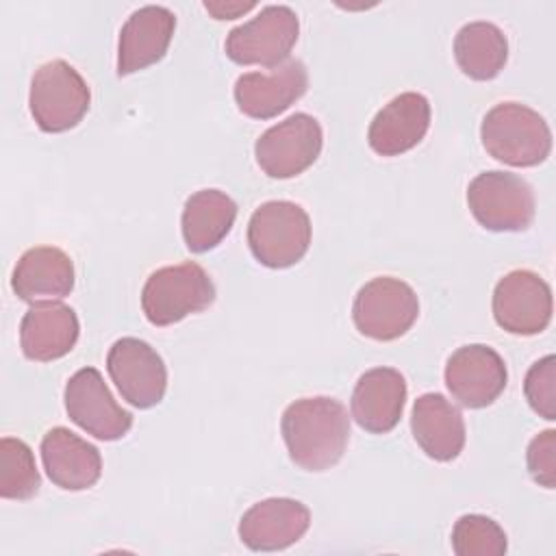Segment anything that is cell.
I'll use <instances>...</instances> for the list:
<instances>
[{
    "instance_id": "cell-1",
    "label": "cell",
    "mask_w": 556,
    "mask_h": 556,
    "mask_svg": "<svg viewBox=\"0 0 556 556\" xmlns=\"http://www.w3.org/2000/svg\"><path fill=\"white\" fill-rule=\"evenodd\" d=\"M289 458L306 471H326L337 465L350 441L345 406L326 395L291 402L280 419Z\"/></svg>"
},
{
    "instance_id": "cell-2",
    "label": "cell",
    "mask_w": 556,
    "mask_h": 556,
    "mask_svg": "<svg viewBox=\"0 0 556 556\" xmlns=\"http://www.w3.org/2000/svg\"><path fill=\"white\" fill-rule=\"evenodd\" d=\"M484 150L513 167H534L552 152V132L543 115L519 102H500L482 119Z\"/></svg>"
},
{
    "instance_id": "cell-3",
    "label": "cell",
    "mask_w": 556,
    "mask_h": 556,
    "mask_svg": "<svg viewBox=\"0 0 556 556\" xmlns=\"http://www.w3.org/2000/svg\"><path fill=\"white\" fill-rule=\"evenodd\" d=\"M248 245L261 265L291 267L311 245V217L289 200L263 202L248 222Z\"/></svg>"
},
{
    "instance_id": "cell-4",
    "label": "cell",
    "mask_w": 556,
    "mask_h": 556,
    "mask_svg": "<svg viewBox=\"0 0 556 556\" xmlns=\"http://www.w3.org/2000/svg\"><path fill=\"white\" fill-rule=\"evenodd\" d=\"M215 285L198 263L167 265L152 271L141 289V308L152 326H172L208 308Z\"/></svg>"
},
{
    "instance_id": "cell-5",
    "label": "cell",
    "mask_w": 556,
    "mask_h": 556,
    "mask_svg": "<svg viewBox=\"0 0 556 556\" xmlns=\"http://www.w3.org/2000/svg\"><path fill=\"white\" fill-rule=\"evenodd\" d=\"M91 91L85 78L63 59L39 65L30 80V115L43 132H65L89 111Z\"/></svg>"
},
{
    "instance_id": "cell-6",
    "label": "cell",
    "mask_w": 556,
    "mask_h": 556,
    "mask_svg": "<svg viewBox=\"0 0 556 556\" xmlns=\"http://www.w3.org/2000/svg\"><path fill=\"white\" fill-rule=\"evenodd\" d=\"M467 204L476 222L493 232H521L534 219L532 187L510 172H482L467 187Z\"/></svg>"
},
{
    "instance_id": "cell-7",
    "label": "cell",
    "mask_w": 556,
    "mask_h": 556,
    "mask_svg": "<svg viewBox=\"0 0 556 556\" xmlns=\"http://www.w3.org/2000/svg\"><path fill=\"white\" fill-rule=\"evenodd\" d=\"M300 35V20L287 4L263 7L226 37V56L239 65L276 67L287 61Z\"/></svg>"
},
{
    "instance_id": "cell-8",
    "label": "cell",
    "mask_w": 556,
    "mask_h": 556,
    "mask_svg": "<svg viewBox=\"0 0 556 556\" xmlns=\"http://www.w3.org/2000/svg\"><path fill=\"white\" fill-rule=\"evenodd\" d=\"M417 293L393 276H378L365 282L352 304L356 330L376 341L400 339L417 321Z\"/></svg>"
},
{
    "instance_id": "cell-9",
    "label": "cell",
    "mask_w": 556,
    "mask_h": 556,
    "mask_svg": "<svg viewBox=\"0 0 556 556\" xmlns=\"http://www.w3.org/2000/svg\"><path fill=\"white\" fill-rule=\"evenodd\" d=\"M321 143L319 122L308 113H293L256 139L254 156L269 178H293L317 161Z\"/></svg>"
},
{
    "instance_id": "cell-10",
    "label": "cell",
    "mask_w": 556,
    "mask_h": 556,
    "mask_svg": "<svg viewBox=\"0 0 556 556\" xmlns=\"http://www.w3.org/2000/svg\"><path fill=\"white\" fill-rule=\"evenodd\" d=\"M106 369L119 395L135 408H152L165 395L167 367L159 352L137 337H122L111 345Z\"/></svg>"
},
{
    "instance_id": "cell-11",
    "label": "cell",
    "mask_w": 556,
    "mask_h": 556,
    "mask_svg": "<svg viewBox=\"0 0 556 556\" xmlns=\"http://www.w3.org/2000/svg\"><path fill=\"white\" fill-rule=\"evenodd\" d=\"M493 317L510 334H539L552 321V289L530 269H513L493 289Z\"/></svg>"
},
{
    "instance_id": "cell-12",
    "label": "cell",
    "mask_w": 556,
    "mask_h": 556,
    "mask_svg": "<svg viewBox=\"0 0 556 556\" xmlns=\"http://www.w3.org/2000/svg\"><path fill=\"white\" fill-rule=\"evenodd\" d=\"M65 410L78 428L100 441H117L132 426V415L115 402L96 367H83L67 380Z\"/></svg>"
},
{
    "instance_id": "cell-13",
    "label": "cell",
    "mask_w": 556,
    "mask_h": 556,
    "mask_svg": "<svg viewBox=\"0 0 556 556\" xmlns=\"http://www.w3.org/2000/svg\"><path fill=\"white\" fill-rule=\"evenodd\" d=\"M504 358L484 343H469L452 352L445 363V387L465 408H484L506 389Z\"/></svg>"
},
{
    "instance_id": "cell-14",
    "label": "cell",
    "mask_w": 556,
    "mask_h": 556,
    "mask_svg": "<svg viewBox=\"0 0 556 556\" xmlns=\"http://www.w3.org/2000/svg\"><path fill=\"white\" fill-rule=\"evenodd\" d=\"M308 72L300 59H287L269 72H248L235 83V102L252 119H271L304 96Z\"/></svg>"
},
{
    "instance_id": "cell-15",
    "label": "cell",
    "mask_w": 556,
    "mask_h": 556,
    "mask_svg": "<svg viewBox=\"0 0 556 556\" xmlns=\"http://www.w3.org/2000/svg\"><path fill=\"white\" fill-rule=\"evenodd\" d=\"M311 526V510L291 497L252 504L239 521V539L254 552H278L298 543Z\"/></svg>"
},
{
    "instance_id": "cell-16",
    "label": "cell",
    "mask_w": 556,
    "mask_h": 556,
    "mask_svg": "<svg viewBox=\"0 0 556 556\" xmlns=\"http://www.w3.org/2000/svg\"><path fill=\"white\" fill-rule=\"evenodd\" d=\"M176 15L167 7L146 4L130 13L119 30L117 76H128L159 63L174 37Z\"/></svg>"
},
{
    "instance_id": "cell-17",
    "label": "cell",
    "mask_w": 556,
    "mask_h": 556,
    "mask_svg": "<svg viewBox=\"0 0 556 556\" xmlns=\"http://www.w3.org/2000/svg\"><path fill=\"white\" fill-rule=\"evenodd\" d=\"M428 126V98L417 91H404L374 115L367 130V143L380 156H400L426 137Z\"/></svg>"
},
{
    "instance_id": "cell-18",
    "label": "cell",
    "mask_w": 556,
    "mask_h": 556,
    "mask_svg": "<svg viewBox=\"0 0 556 556\" xmlns=\"http://www.w3.org/2000/svg\"><path fill=\"white\" fill-rule=\"evenodd\" d=\"M78 332L80 324L72 306L59 300L35 302L22 317L20 348L28 361H56L72 352Z\"/></svg>"
},
{
    "instance_id": "cell-19",
    "label": "cell",
    "mask_w": 556,
    "mask_h": 556,
    "mask_svg": "<svg viewBox=\"0 0 556 556\" xmlns=\"http://www.w3.org/2000/svg\"><path fill=\"white\" fill-rule=\"evenodd\" d=\"M406 391L404 376L393 367L365 371L352 391L350 410L354 421L371 434L391 432L404 413Z\"/></svg>"
},
{
    "instance_id": "cell-20",
    "label": "cell",
    "mask_w": 556,
    "mask_h": 556,
    "mask_svg": "<svg viewBox=\"0 0 556 556\" xmlns=\"http://www.w3.org/2000/svg\"><path fill=\"white\" fill-rule=\"evenodd\" d=\"M41 463L48 478L65 491L89 489L100 480L102 473L98 447L63 426H56L43 434Z\"/></svg>"
},
{
    "instance_id": "cell-21",
    "label": "cell",
    "mask_w": 556,
    "mask_h": 556,
    "mask_svg": "<svg viewBox=\"0 0 556 556\" xmlns=\"http://www.w3.org/2000/svg\"><path fill=\"white\" fill-rule=\"evenodd\" d=\"M11 289L30 304L61 300L74 289V263L61 248H30L15 263Z\"/></svg>"
},
{
    "instance_id": "cell-22",
    "label": "cell",
    "mask_w": 556,
    "mask_h": 556,
    "mask_svg": "<svg viewBox=\"0 0 556 556\" xmlns=\"http://www.w3.org/2000/svg\"><path fill=\"white\" fill-rule=\"evenodd\" d=\"M410 430L426 456L439 463L454 460L465 447L463 415L441 393H424L415 400Z\"/></svg>"
},
{
    "instance_id": "cell-23",
    "label": "cell",
    "mask_w": 556,
    "mask_h": 556,
    "mask_svg": "<svg viewBox=\"0 0 556 556\" xmlns=\"http://www.w3.org/2000/svg\"><path fill=\"white\" fill-rule=\"evenodd\" d=\"M237 219L235 200L219 189H200L185 202L180 228L187 248L195 254L217 248Z\"/></svg>"
},
{
    "instance_id": "cell-24",
    "label": "cell",
    "mask_w": 556,
    "mask_h": 556,
    "mask_svg": "<svg viewBox=\"0 0 556 556\" xmlns=\"http://www.w3.org/2000/svg\"><path fill=\"white\" fill-rule=\"evenodd\" d=\"M454 59L465 76L473 80L495 78L508 59V41L491 22H469L454 37Z\"/></svg>"
},
{
    "instance_id": "cell-25",
    "label": "cell",
    "mask_w": 556,
    "mask_h": 556,
    "mask_svg": "<svg viewBox=\"0 0 556 556\" xmlns=\"http://www.w3.org/2000/svg\"><path fill=\"white\" fill-rule=\"evenodd\" d=\"M41 478L33 450L15 437L0 439V497L30 500L37 495Z\"/></svg>"
},
{
    "instance_id": "cell-26",
    "label": "cell",
    "mask_w": 556,
    "mask_h": 556,
    "mask_svg": "<svg viewBox=\"0 0 556 556\" xmlns=\"http://www.w3.org/2000/svg\"><path fill=\"white\" fill-rule=\"evenodd\" d=\"M506 547V532L491 517L463 515L452 528V549L456 556H502Z\"/></svg>"
},
{
    "instance_id": "cell-27",
    "label": "cell",
    "mask_w": 556,
    "mask_h": 556,
    "mask_svg": "<svg viewBox=\"0 0 556 556\" xmlns=\"http://www.w3.org/2000/svg\"><path fill=\"white\" fill-rule=\"evenodd\" d=\"M523 393H526L530 408L539 417H543L547 421L556 419V358H554V354L543 356L528 369L526 380H523Z\"/></svg>"
},
{
    "instance_id": "cell-28",
    "label": "cell",
    "mask_w": 556,
    "mask_h": 556,
    "mask_svg": "<svg viewBox=\"0 0 556 556\" xmlns=\"http://www.w3.org/2000/svg\"><path fill=\"white\" fill-rule=\"evenodd\" d=\"M526 463L534 482L545 489L556 486V430L547 428L530 441Z\"/></svg>"
},
{
    "instance_id": "cell-29",
    "label": "cell",
    "mask_w": 556,
    "mask_h": 556,
    "mask_svg": "<svg viewBox=\"0 0 556 556\" xmlns=\"http://www.w3.org/2000/svg\"><path fill=\"white\" fill-rule=\"evenodd\" d=\"M254 7H256V2H204V9L215 20H235Z\"/></svg>"
}]
</instances>
